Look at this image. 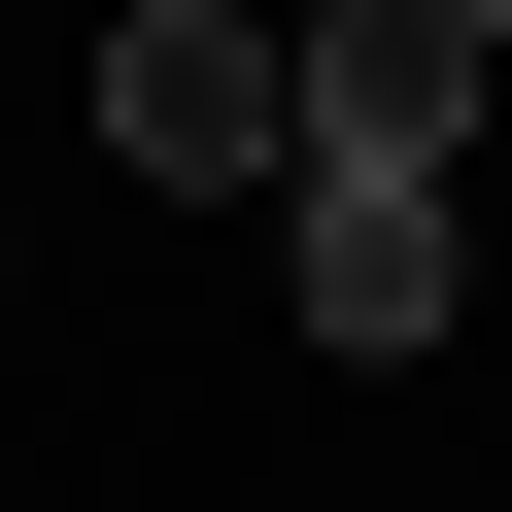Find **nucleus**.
Wrapping results in <instances>:
<instances>
[{
	"mask_svg": "<svg viewBox=\"0 0 512 512\" xmlns=\"http://www.w3.org/2000/svg\"><path fill=\"white\" fill-rule=\"evenodd\" d=\"M103 137L171 205H274L308 171V0H137V35H103Z\"/></svg>",
	"mask_w": 512,
	"mask_h": 512,
	"instance_id": "nucleus-1",
	"label": "nucleus"
},
{
	"mask_svg": "<svg viewBox=\"0 0 512 512\" xmlns=\"http://www.w3.org/2000/svg\"><path fill=\"white\" fill-rule=\"evenodd\" d=\"M274 274H308V342H342V376H376V342H444V171L308 137V171H274Z\"/></svg>",
	"mask_w": 512,
	"mask_h": 512,
	"instance_id": "nucleus-2",
	"label": "nucleus"
},
{
	"mask_svg": "<svg viewBox=\"0 0 512 512\" xmlns=\"http://www.w3.org/2000/svg\"><path fill=\"white\" fill-rule=\"evenodd\" d=\"M478 69H512L478 0H308V137H376V171H444V137H478Z\"/></svg>",
	"mask_w": 512,
	"mask_h": 512,
	"instance_id": "nucleus-3",
	"label": "nucleus"
},
{
	"mask_svg": "<svg viewBox=\"0 0 512 512\" xmlns=\"http://www.w3.org/2000/svg\"><path fill=\"white\" fill-rule=\"evenodd\" d=\"M478 35H512V0H478Z\"/></svg>",
	"mask_w": 512,
	"mask_h": 512,
	"instance_id": "nucleus-4",
	"label": "nucleus"
}]
</instances>
